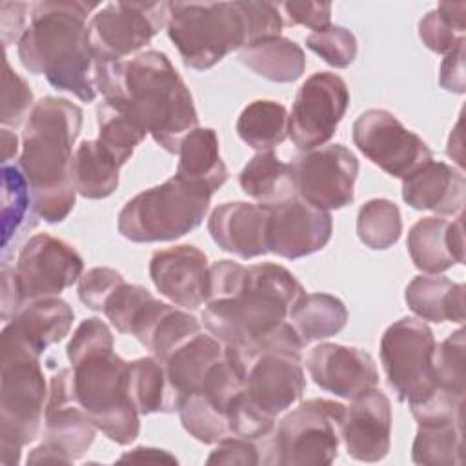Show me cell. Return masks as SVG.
I'll use <instances>...</instances> for the list:
<instances>
[{"mask_svg": "<svg viewBox=\"0 0 466 466\" xmlns=\"http://www.w3.org/2000/svg\"><path fill=\"white\" fill-rule=\"evenodd\" d=\"M304 295L302 284L280 264L217 260L209 266L202 322L224 346L240 348L288 322Z\"/></svg>", "mask_w": 466, "mask_h": 466, "instance_id": "6da1fadb", "label": "cell"}, {"mask_svg": "<svg viewBox=\"0 0 466 466\" xmlns=\"http://www.w3.org/2000/svg\"><path fill=\"white\" fill-rule=\"evenodd\" d=\"M151 299L153 295L147 288L124 280L107 297L102 313L107 317L111 326L116 328V331L131 333L135 320Z\"/></svg>", "mask_w": 466, "mask_h": 466, "instance_id": "60d3db41", "label": "cell"}, {"mask_svg": "<svg viewBox=\"0 0 466 466\" xmlns=\"http://www.w3.org/2000/svg\"><path fill=\"white\" fill-rule=\"evenodd\" d=\"M464 191L466 178L462 171L433 158L402 178L404 202L420 211H433L439 215L461 213L464 206Z\"/></svg>", "mask_w": 466, "mask_h": 466, "instance_id": "cb8c5ba5", "label": "cell"}, {"mask_svg": "<svg viewBox=\"0 0 466 466\" xmlns=\"http://www.w3.org/2000/svg\"><path fill=\"white\" fill-rule=\"evenodd\" d=\"M124 280L126 279L122 277V273L113 268H91L78 279L76 293L86 308L93 311H102L107 297Z\"/></svg>", "mask_w": 466, "mask_h": 466, "instance_id": "ee69618b", "label": "cell"}, {"mask_svg": "<svg viewBox=\"0 0 466 466\" xmlns=\"http://www.w3.org/2000/svg\"><path fill=\"white\" fill-rule=\"evenodd\" d=\"M82 271L84 260L71 244L47 233H36L22 246L13 268V280L22 304H25L58 297L78 282Z\"/></svg>", "mask_w": 466, "mask_h": 466, "instance_id": "2e32d148", "label": "cell"}, {"mask_svg": "<svg viewBox=\"0 0 466 466\" xmlns=\"http://www.w3.org/2000/svg\"><path fill=\"white\" fill-rule=\"evenodd\" d=\"M306 368L320 390L348 400L379 384L373 357L353 346L320 342L309 350Z\"/></svg>", "mask_w": 466, "mask_h": 466, "instance_id": "44dd1931", "label": "cell"}, {"mask_svg": "<svg viewBox=\"0 0 466 466\" xmlns=\"http://www.w3.org/2000/svg\"><path fill=\"white\" fill-rule=\"evenodd\" d=\"M289 166L297 195L308 204L331 211L353 202L359 160L344 144H328L304 151Z\"/></svg>", "mask_w": 466, "mask_h": 466, "instance_id": "e0dca14e", "label": "cell"}, {"mask_svg": "<svg viewBox=\"0 0 466 466\" xmlns=\"http://www.w3.org/2000/svg\"><path fill=\"white\" fill-rule=\"evenodd\" d=\"M342 442L355 461L379 462L391 444V404L386 393L371 388L351 399L344 410Z\"/></svg>", "mask_w": 466, "mask_h": 466, "instance_id": "7402d4cb", "label": "cell"}, {"mask_svg": "<svg viewBox=\"0 0 466 466\" xmlns=\"http://www.w3.org/2000/svg\"><path fill=\"white\" fill-rule=\"evenodd\" d=\"M96 7L98 2H36L18 40V58L31 75H44L55 89L73 93L82 102L96 98L87 24L89 13Z\"/></svg>", "mask_w": 466, "mask_h": 466, "instance_id": "277c9868", "label": "cell"}, {"mask_svg": "<svg viewBox=\"0 0 466 466\" xmlns=\"http://www.w3.org/2000/svg\"><path fill=\"white\" fill-rule=\"evenodd\" d=\"M18 151V138L7 127L2 129V164H7Z\"/></svg>", "mask_w": 466, "mask_h": 466, "instance_id": "816d5d0a", "label": "cell"}, {"mask_svg": "<svg viewBox=\"0 0 466 466\" xmlns=\"http://www.w3.org/2000/svg\"><path fill=\"white\" fill-rule=\"evenodd\" d=\"M177 177L211 195L228 180V167L220 157L218 137L211 127H195L178 146Z\"/></svg>", "mask_w": 466, "mask_h": 466, "instance_id": "83f0119b", "label": "cell"}, {"mask_svg": "<svg viewBox=\"0 0 466 466\" xmlns=\"http://www.w3.org/2000/svg\"><path fill=\"white\" fill-rule=\"evenodd\" d=\"M209 200V191L173 175L124 204L118 233L131 242L177 240L202 224Z\"/></svg>", "mask_w": 466, "mask_h": 466, "instance_id": "9c48e42d", "label": "cell"}, {"mask_svg": "<svg viewBox=\"0 0 466 466\" xmlns=\"http://www.w3.org/2000/svg\"><path fill=\"white\" fill-rule=\"evenodd\" d=\"M118 162L98 140H82L73 155L76 193L89 200L109 197L118 186Z\"/></svg>", "mask_w": 466, "mask_h": 466, "instance_id": "1f68e13d", "label": "cell"}, {"mask_svg": "<svg viewBox=\"0 0 466 466\" xmlns=\"http://www.w3.org/2000/svg\"><path fill=\"white\" fill-rule=\"evenodd\" d=\"M127 391L138 415L173 413L169 386L157 357H140L127 366Z\"/></svg>", "mask_w": 466, "mask_h": 466, "instance_id": "d590c367", "label": "cell"}, {"mask_svg": "<svg viewBox=\"0 0 466 466\" xmlns=\"http://www.w3.org/2000/svg\"><path fill=\"white\" fill-rule=\"evenodd\" d=\"M96 430L75 397L73 370L62 368L49 380L44 441L31 450L27 464H71L91 448Z\"/></svg>", "mask_w": 466, "mask_h": 466, "instance_id": "7c38bea8", "label": "cell"}, {"mask_svg": "<svg viewBox=\"0 0 466 466\" xmlns=\"http://www.w3.org/2000/svg\"><path fill=\"white\" fill-rule=\"evenodd\" d=\"M66 355L73 370V390L93 424L113 442L131 444L140 431V415L127 391V366L115 353L109 326L89 317L71 335Z\"/></svg>", "mask_w": 466, "mask_h": 466, "instance_id": "8992f818", "label": "cell"}, {"mask_svg": "<svg viewBox=\"0 0 466 466\" xmlns=\"http://www.w3.org/2000/svg\"><path fill=\"white\" fill-rule=\"evenodd\" d=\"M439 84L442 89L450 93L462 95L466 91V78H464V38H461L450 53H446L441 64Z\"/></svg>", "mask_w": 466, "mask_h": 466, "instance_id": "7dc6e473", "label": "cell"}, {"mask_svg": "<svg viewBox=\"0 0 466 466\" xmlns=\"http://www.w3.org/2000/svg\"><path fill=\"white\" fill-rule=\"evenodd\" d=\"M33 91L27 82L11 69L7 58H4V89H2V115L4 126L16 127L33 109Z\"/></svg>", "mask_w": 466, "mask_h": 466, "instance_id": "7bdbcfd3", "label": "cell"}, {"mask_svg": "<svg viewBox=\"0 0 466 466\" xmlns=\"http://www.w3.org/2000/svg\"><path fill=\"white\" fill-rule=\"evenodd\" d=\"M302 346L291 322H284L246 346L229 348L244 370V390L231 413V435L264 439L277 415L302 397Z\"/></svg>", "mask_w": 466, "mask_h": 466, "instance_id": "5b68a950", "label": "cell"}, {"mask_svg": "<svg viewBox=\"0 0 466 466\" xmlns=\"http://www.w3.org/2000/svg\"><path fill=\"white\" fill-rule=\"evenodd\" d=\"M27 9H31L29 4L25 2H18L16 5V13L15 16H11V7L9 2H2L0 4V24H2V40H4V47L11 46L13 42L18 44V40L22 38L24 31H25V13Z\"/></svg>", "mask_w": 466, "mask_h": 466, "instance_id": "c3c4849f", "label": "cell"}, {"mask_svg": "<svg viewBox=\"0 0 466 466\" xmlns=\"http://www.w3.org/2000/svg\"><path fill=\"white\" fill-rule=\"evenodd\" d=\"M402 233L399 206L388 198H371L357 213V235L370 249L391 248Z\"/></svg>", "mask_w": 466, "mask_h": 466, "instance_id": "74e56055", "label": "cell"}, {"mask_svg": "<svg viewBox=\"0 0 466 466\" xmlns=\"http://www.w3.org/2000/svg\"><path fill=\"white\" fill-rule=\"evenodd\" d=\"M268 249L282 258H302L320 251L331 238L333 218L299 195L268 208Z\"/></svg>", "mask_w": 466, "mask_h": 466, "instance_id": "d6986e66", "label": "cell"}, {"mask_svg": "<svg viewBox=\"0 0 466 466\" xmlns=\"http://www.w3.org/2000/svg\"><path fill=\"white\" fill-rule=\"evenodd\" d=\"M408 253L417 269L437 275L464 260L462 217L446 220L441 217H424L417 220L408 233Z\"/></svg>", "mask_w": 466, "mask_h": 466, "instance_id": "484cf974", "label": "cell"}, {"mask_svg": "<svg viewBox=\"0 0 466 466\" xmlns=\"http://www.w3.org/2000/svg\"><path fill=\"white\" fill-rule=\"evenodd\" d=\"M348 106L350 89L339 75L313 73L295 95L288 115V137L302 151L324 146L335 135Z\"/></svg>", "mask_w": 466, "mask_h": 466, "instance_id": "5bb4252c", "label": "cell"}, {"mask_svg": "<svg viewBox=\"0 0 466 466\" xmlns=\"http://www.w3.org/2000/svg\"><path fill=\"white\" fill-rule=\"evenodd\" d=\"M98 142L111 153L122 167L135 147L146 138V129L131 116L127 107L115 98H104L96 106Z\"/></svg>", "mask_w": 466, "mask_h": 466, "instance_id": "e575fe53", "label": "cell"}, {"mask_svg": "<svg viewBox=\"0 0 466 466\" xmlns=\"http://www.w3.org/2000/svg\"><path fill=\"white\" fill-rule=\"evenodd\" d=\"M306 47L335 69L350 67L357 58V38L342 25H329L324 31L306 36Z\"/></svg>", "mask_w": 466, "mask_h": 466, "instance_id": "b9f144b4", "label": "cell"}, {"mask_svg": "<svg viewBox=\"0 0 466 466\" xmlns=\"http://www.w3.org/2000/svg\"><path fill=\"white\" fill-rule=\"evenodd\" d=\"M149 277L155 288L175 306L197 309L209 297V262L202 249L178 244L153 253Z\"/></svg>", "mask_w": 466, "mask_h": 466, "instance_id": "ffe728a7", "label": "cell"}, {"mask_svg": "<svg viewBox=\"0 0 466 466\" xmlns=\"http://www.w3.org/2000/svg\"><path fill=\"white\" fill-rule=\"evenodd\" d=\"M435 346L430 326L415 317H402L382 333L380 362L388 384L400 402L417 406L437 391Z\"/></svg>", "mask_w": 466, "mask_h": 466, "instance_id": "8fae6325", "label": "cell"}, {"mask_svg": "<svg viewBox=\"0 0 466 466\" xmlns=\"http://www.w3.org/2000/svg\"><path fill=\"white\" fill-rule=\"evenodd\" d=\"M22 306H24L22 299L13 280V268H9L4 262L2 264V320H11Z\"/></svg>", "mask_w": 466, "mask_h": 466, "instance_id": "681fc988", "label": "cell"}, {"mask_svg": "<svg viewBox=\"0 0 466 466\" xmlns=\"http://www.w3.org/2000/svg\"><path fill=\"white\" fill-rule=\"evenodd\" d=\"M419 428L411 446V461L430 466L462 464L464 400L435 393L422 404L410 406Z\"/></svg>", "mask_w": 466, "mask_h": 466, "instance_id": "ac0fdd59", "label": "cell"}, {"mask_svg": "<svg viewBox=\"0 0 466 466\" xmlns=\"http://www.w3.org/2000/svg\"><path fill=\"white\" fill-rule=\"evenodd\" d=\"M346 406L308 399L286 413L262 441V464L326 466L337 459Z\"/></svg>", "mask_w": 466, "mask_h": 466, "instance_id": "30bf717a", "label": "cell"}, {"mask_svg": "<svg viewBox=\"0 0 466 466\" xmlns=\"http://www.w3.org/2000/svg\"><path fill=\"white\" fill-rule=\"evenodd\" d=\"M302 344L337 335L348 322L344 302L329 293H306L289 315Z\"/></svg>", "mask_w": 466, "mask_h": 466, "instance_id": "d6a6232c", "label": "cell"}, {"mask_svg": "<svg viewBox=\"0 0 466 466\" xmlns=\"http://www.w3.org/2000/svg\"><path fill=\"white\" fill-rule=\"evenodd\" d=\"M206 462L255 466V464H262V450L257 446V441L253 439L231 435L217 442L215 450L209 453Z\"/></svg>", "mask_w": 466, "mask_h": 466, "instance_id": "f6af8a7d", "label": "cell"}, {"mask_svg": "<svg viewBox=\"0 0 466 466\" xmlns=\"http://www.w3.org/2000/svg\"><path fill=\"white\" fill-rule=\"evenodd\" d=\"M244 195L258 206L269 208L297 197V184L289 164L282 162L273 151L257 153L238 173Z\"/></svg>", "mask_w": 466, "mask_h": 466, "instance_id": "f546056e", "label": "cell"}, {"mask_svg": "<svg viewBox=\"0 0 466 466\" xmlns=\"http://www.w3.org/2000/svg\"><path fill=\"white\" fill-rule=\"evenodd\" d=\"M351 137L368 160L400 180L433 158L426 142L386 109L360 113Z\"/></svg>", "mask_w": 466, "mask_h": 466, "instance_id": "9a60e30c", "label": "cell"}, {"mask_svg": "<svg viewBox=\"0 0 466 466\" xmlns=\"http://www.w3.org/2000/svg\"><path fill=\"white\" fill-rule=\"evenodd\" d=\"M466 344L464 329L459 328L448 335L441 344L435 346L433 353V370L437 390L457 399H464L466 388Z\"/></svg>", "mask_w": 466, "mask_h": 466, "instance_id": "ab89813d", "label": "cell"}, {"mask_svg": "<svg viewBox=\"0 0 466 466\" xmlns=\"http://www.w3.org/2000/svg\"><path fill=\"white\" fill-rule=\"evenodd\" d=\"M288 16L289 25H306L313 33L324 31L331 25L329 2H282L277 4Z\"/></svg>", "mask_w": 466, "mask_h": 466, "instance_id": "bcb514c9", "label": "cell"}, {"mask_svg": "<svg viewBox=\"0 0 466 466\" xmlns=\"http://www.w3.org/2000/svg\"><path fill=\"white\" fill-rule=\"evenodd\" d=\"M73 320L75 311L64 299L46 297L25 302L4 328L44 355L51 344L66 339Z\"/></svg>", "mask_w": 466, "mask_h": 466, "instance_id": "4316f807", "label": "cell"}, {"mask_svg": "<svg viewBox=\"0 0 466 466\" xmlns=\"http://www.w3.org/2000/svg\"><path fill=\"white\" fill-rule=\"evenodd\" d=\"M36 350L2 329L0 359V461L4 466L20 462V450L42 430L47 388Z\"/></svg>", "mask_w": 466, "mask_h": 466, "instance_id": "ba28073f", "label": "cell"}, {"mask_svg": "<svg viewBox=\"0 0 466 466\" xmlns=\"http://www.w3.org/2000/svg\"><path fill=\"white\" fill-rule=\"evenodd\" d=\"M238 60L255 75L277 84L295 82L306 69L302 47L284 36L264 38L240 49Z\"/></svg>", "mask_w": 466, "mask_h": 466, "instance_id": "4dcf8cb0", "label": "cell"}, {"mask_svg": "<svg viewBox=\"0 0 466 466\" xmlns=\"http://www.w3.org/2000/svg\"><path fill=\"white\" fill-rule=\"evenodd\" d=\"M82 109L60 96L35 102L22 133V169L33 197L35 215L49 224L62 222L75 208L73 146L82 129Z\"/></svg>", "mask_w": 466, "mask_h": 466, "instance_id": "3957f363", "label": "cell"}, {"mask_svg": "<svg viewBox=\"0 0 466 466\" xmlns=\"http://www.w3.org/2000/svg\"><path fill=\"white\" fill-rule=\"evenodd\" d=\"M279 5L271 2H169L167 36L186 67L206 71L226 55L280 36Z\"/></svg>", "mask_w": 466, "mask_h": 466, "instance_id": "52a82bcc", "label": "cell"}, {"mask_svg": "<svg viewBox=\"0 0 466 466\" xmlns=\"http://www.w3.org/2000/svg\"><path fill=\"white\" fill-rule=\"evenodd\" d=\"M118 461H151V462H177V459L167 453L166 450H158V448H146V446H138L124 455H120Z\"/></svg>", "mask_w": 466, "mask_h": 466, "instance_id": "f907efd6", "label": "cell"}, {"mask_svg": "<svg viewBox=\"0 0 466 466\" xmlns=\"http://www.w3.org/2000/svg\"><path fill=\"white\" fill-rule=\"evenodd\" d=\"M268 208L242 200L217 206L208 218L213 242L238 258H255L268 249Z\"/></svg>", "mask_w": 466, "mask_h": 466, "instance_id": "603a6c76", "label": "cell"}, {"mask_svg": "<svg viewBox=\"0 0 466 466\" xmlns=\"http://www.w3.org/2000/svg\"><path fill=\"white\" fill-rule=\"evenodd\" d=\"M95 86L104 98L120 100L167 153H178L182 138L198 127L193 95L162 51L95 64Z\"/></svg>", "mask_w": 466, "mask_h": 466, "instance_id": "7a4b0ae2", "label": "cell"}, {"mask_svg": "<svg viewBox=\"0 0 466 466\" xmlns=\"http://www.w3.org/2000/svg\"><path fill=\"white\" fill-rule=\"evenodd\" d=\"M466 4L464 2H441L435 9L428 11L419 20V36L422 44L439 53L446 55L451 47L464 38L466 31Z\"/></svg>", "mask_w": 466, "mask_h": 466, "instance_id": "f35d334b", "label": "cell"}, {"mask_svg": "<svg viewBox=\"0 0 466 466\" xmlns=\"http://www.w3.org/2000/svg\"><path fill=\"white\" fill-rule=\"evenodd\" d=\"M2 184H4V204H2V218H4V237L2 246L7 249L11 238H16L25 228H33L35 222L27 220V215H35L33 197L29 191V184L18 167V164H2Z\"/></svg>", "mask_w": 466, "mask_h": 466, "instance_id": "8d00e7d4", "label": "cell"}, {"mask_svg": "<svg viewBox=\"0 0 466 466\" xmlns=\"http://www.w3.org/2000/svg\"><path fill=\"white\" fill-rule=\"evenodd\" d=\"M464 284L444 275H417L406 286L404 300L422 320L464 322Z\"/></svg>", "mask_w": 466, "mask_h": 466, "instance_id": "f1b7e54d", "label": "cell"}, {"mask_svg": "<svg viewBox=\"0 0 466 466\" xmlns=\"http://www.w3.org/2000/svg\"><path fill=\"white\" fill-rule=\"evenodd\" d=\"M224 353L226 346L220 340L211 333L198 331L160 360L166 371L173 411H178L180 404L202 388L206 377Z\"/></svg>", "mask_w": 466, "mask_h": 466, "instance_id": "d4e9b609", "label": "cell"}, {"mask_svg": "<svg viewBox=\"0 0 466 466\" xmlns=\"http://www.w3.org/2000/svg\"><path fill=\"white\" fill-rule=\"evenodd\" d=\"M237 133L257 153L273 151L288 137V111L275 100H253L240 111Z\"/></svg>", "mask_w": 466, "mask_h": 466, "instance_id": "836d02e7", "label": "cell"}, {"mask_svg": "<svg viewBox=\"0 0 466 466\" xmlns=\"http://www.w3.org/2000/svg\"><path fill=\"white\" fill-rule=\"evenodd\" d=\"M169 2H109L89 22V40L98 62H124L167 25Z\"/></svg>", "mask_w": 466, "mask_h": 466, "instance_id": "4fadbf2b", "label": "cell"}]
</instances>
